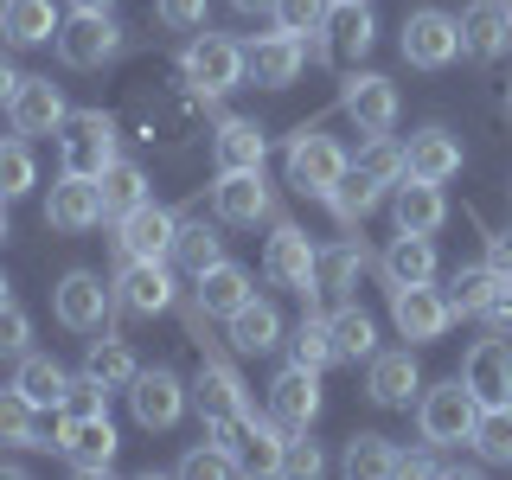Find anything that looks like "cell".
Here are the masks:
<instances>
[{
	"label": "cell",
	"mask_w": 512,
	"mask_h": 480,
	"mask_svg": "<svg viewBox=\"0 0 512 480\" xmlns=\"http://www.w3.org/2000/svg\"><path fill=\"white\" fill-rule=\"evenodd\" d=\"M212 205H218V218H224V224H256V218H269V186H263V167L218 173Z\"/></svg>",
	"instance_id": "ffe728a7"
},
{
	"label": "cell",
	"mask_w": 512,
	"mask_h": 480,
	"mask_svg": "<svg viewBox=\"0 0 512 480\" xmlns=\"http://www.w3.org/2000/svg\"><path fill=\"white\" fill-rule=\"evenodd\" d=\"M7 205H13V199H0V244H7Z\"/></svg>",
	"instance_id": "680465c9"
},
{
	"label": "cell",
	"mask_w": 512,
	"mask_h": 480,
	"mask_svg": "<svg viewBox=\"0 0 512 480\" xmlns=\"http://www.w3.org/2000/svg\"><path fill=\"white\" fill-rule=\"evenodd\" d=\"M173 263L192 269V276H205L212 263H224V237L212 224H180V237H173Z\"/></svg>",
	"instance_id": "ab89813d"
},
{
	"label": "cell",
	"mask_w": 512,
	"mask_h": 480,
	"mask_svg": "<svg viewBox=\"0 0 512 480\" xmlns=\"http://www.w3.org/2000/svg\"><path fill=\"white\" fill-rule=\"evenodd\" d=\"M20 84H26V77H20V64H13V58H0V103H13V96H20Z\"/></svg>",
	"instance_id": "db71d44e"
},
{
	"label": "cell",
	"mask_w": 512,
	"mask_h": 480,
	"mask_svg": "<svg viewBox=\"0 0 512 480\" xmlns=\"http://www.w3.org/2000/svg\"><path fill=\"white\" fill-rule=\"evenodd\" d=\"M327 461H320V448L314 442H301V436H288V448H282V474H295V480H314Z\"/></svg>",
	"instance_id": "816d5d0a"
},
{
	"label": "cell",
	"mask_w": 512,
	"mask_h": 480,
	"mask_svg": "<svg viewBox=\"0 0 512 480\" xmlns=\"http://www.w3.org/2000/svg\"><path fill=\"white\" fill-rule=\"evenodd\" d=\"M71 7H77V13H109L116 0H71Z\"/></svg>",
	"instance_id": "9f6ffc18"
},
{
	"label": "cell",
	"mask_w": 512,
	"mask_h": 480,
	"mask_svg": "<svg viewBox=\"0 0 512 480\" xmlns=\"http://www.w3.org/2000/svg\"><path fill=\"white\" fill-rule=\"evenodd\" d=\"M244 58H250V77L263 90H282V84H295L301 77V64H308V45L295 39V32H263L256 45H244Z\"/></svg>",
	"instance_id": "2e32d148"
},
{
	"label": "cell",
	"mask_w": 512,
	"mask_h": 480,
	"mask_svg": "<svg viewBox=\"0 0 512 480\" xmlns=\"http://www.w3.org/2000/svg\"><path fill=\"white\" fill-rule=\"evenodd\" d=\"M116 52H122V26L109 13H77V20L58 26V58L71 71H96V64H109Z\"/></svg>",
	"instance_id": "9c48e42d"
},
{
	"label": "cell",
	"mask_w": 512,
	"mask_h": 480,
	"mask_svg": "<svg viewBox=\"0 0 512 480\" xmlns=\"http://www.w3.org/2000/svg\"><path fill=\"white\" fill-rule=\"evenodd\" d=\"M487 320H493V327H512V276H506V288H500V301H493V308H487Z\"/></svg>",
	"instance_id": "11a10c76"
},
{
	"label": "cell",
	"mask_w": 512,
	"mask_h": 480,
	"mask_svg": "<svg viewBox=\"0 0 512 480\" xmlns=\"http://www.w3.org/2000/svg\"><path fill=\"white\" fill-rule=\"evenodd\" d=\"M52 308L71 333H103L109 314H116V288L103 276H90V269H71V276L52 288Z\"/></svg>",
	"instance_id": "52a82bcc"
},
{
	"label": "cell",
	"mask_w": 512,
	"mask_h": 480,
	"mask_svg": "<svg viewBox=\"0 0 512 480\" xmlns=\"http://www.w3.org/2000/svg\"><path fill=\"white\" fill-rule=\"evenodd\" d=\"M365 391H372V404L384 410H404L416 397V352H372V372H365Z\"/></svg>",
	"instance_id": "d4e9b609"
},
{
	"label": "cell",
	"mask_w": 512,
	"mask_h": 480,
	"mask_svg": "<svg viewBox=\"0 0 512 480\" xmlns=\"http://www.w3.org/2000/svg\"><path fill=\"white\" fill-rule=\"evenodd\" d=\"M186 90L199 96V103H212V96H231L237 84L250 77V58L237 39H224V32H192L186 45Z\"/></svg>",
	"instance_id": "6da1fadb"
},
{
	"label": "cell",
	"mask_w": 512,
	"mask_h": 480,
	"mask_svg": "<svg viewBox=\"0 0 512 480\" xmlns=\"http://www.w3.org/2000/svg\"><path fill=\"white\" fill-rule=\"evenodd\" d=\"M58 7L52 0H0V32H7V45H45L58 39Z\"/></svg>",
	"instance_id": "f1b7e54d"
},
{
	"label": "cell",
	"mask_w": 512,
	"mask_h": 480,
	"mask_svg": "<svg viewBox=\"0 0 512 480\" xmlns=\"http://www.w3.org/2000/svg\"><path fill=\"white\" fill-rule=\"evenodd\" d=\"M340 109L359 122V135H391V122H397V84H391V77H378V71H352L346 90H340Z\"/></svg>",
	"instance_id": "30bf717a"
},
{
	"label": "cell",
	"mask_w": 512,
	"mask_h": 480,
	"mask_svg": "<svg viewBox=\"0 0 512 480\" xmlns=\"http://www.w3.org/2000/svg\"><path fill=\"white\" fill-rule=\"evenodd\" d=\"M84 372L103 384V391H128L141 365H135V352H128L122 340H96V346H90V359H84Z\"/></svg>",
	"instance_id": "f35d334b"
},
{
	"label": "cell",
	"mask_w": 512,
	"mask_h": 480,
	"mask_svg": "<svg viewBox=\"0 0 512 480\" xmlns=\"http://www.w3.org/2000/svg\"><path fill=\"white\" fill-rule=\"evenodd\" d=\"M192 282H199V288H192L199 314H224V320H231V314H237V308H244V301L256 295V288H250V276H244L237 263H212L205 276H192Z\"/></svg>",
	"instance_id": "83f0119b"
},
{
	"label": "cell",
	"mask_w": 512,
	"mask_h": 480,
	"mask_svg": "<svg viewBox=\"0 0 512 480\" xmlns=\"http://www.w3.org/2000/svg\"><path fill=\"white\" fill-rule=\"evenodd\" d=\"M352 167H359L365 180H378V186H397V180H404V148H397L391 135H372V148L352 160Z\"/></svg>",
	"instance_id": "bcb514c9"
},
{
	"label": "cell",
	"mask_w": 512,
	"mask_h": 480,
	"mask_svg": "<svg viewBox=\"0 0 512 480\" xmlns=\"http://www.w3.org/2000/svg\"><path fill=\"white\" fill-rule=\"evenodd\" d=\"M468 442L487 468H512V404H480V423Z\"/></svg>",
	"instance_id": "8d00e7d4"
},
{
	"label": "cell",
	"mask_w": 512,
	"mask_h": 480,
	"mask_svg": "<svg viewBox=\"0 0 512 480\" xmlns=\"http://www.w3.org/2000/svg\"><path fill=\"white\" fill-rule=\"evenodd\" d=\"M263 154H269V135H263L256 122H244V116H224V122H218V135H212V160H218V173L263 167Z\"/></svg>",
	"instance_id": "484cf974"
},
{
	"label": "cell",
	"mask_w": 512,
	"mask_h": 480,
	"mask_svg": "<svg viewBox=\"0 0 512 480\" xmlns=\"http://www.w3.org/2000/svg\"><path fill=\"white\" fill-rule=\"evenodd\" d=\"M26 346H32V320H26V308L0 301V352H26Z\"/></svg>",
	"instance_id": "f907efd6"
},
{
	"label": "cell",
	"mask_w": 512,
	"mask_h": 480,
	"mask_svg": "<svg viewBox=\"0 0 512 480\" xmlns=\"http://www.w3.org/2000/svg\"><path fill=\"white\" fill-rule=\"evenodd\" d=\"M116 301L128 314H167L173 308V276L167 263H122V282H116Z\"/></svg>",
	"instance_id": "7402d4cb"
},
{
	"label": "cell",
	"mask_w": 512,
	"mask_h": 480,
	"mask_svg": "<svg viewBox=\"0 0 512 480\" xmlns=\"http://www.w3.org/2000/svg\"><path fill=\"white\" fill-rule=\"evenodd\" d=\"M487 263L500 269V276H512V224H506V231H493V237H487Z\"/></svg>",
	"instance_id": "f5cc1de1"
},
{
	"label": "cell",
	"mask_w": 512,
	"mask_h": 480,
	"mask_svg": "<svg viewBox=\"0 0 512 480\" xmlns=\"http://www.w3.org/2000/svg\"><path fill=\"white\" fill-rule=\"evenodd\" d=\"M512 45V7L500 0H474L468 13H461V52L468 58H500Z\"/></svg>",
	"instance_id": "603a6c76"
},
{
	"label": "cell",
	"mask_w": 512,
	"mask_h": 480,
	"mask_svg": "<svg viewBox=\"0 0 512 480\" xmlns=\"http://www.w3.org/2000/svg\"><path fill=\"white\" fill-rule=\"evenodd\" d=\"M359 269H365V244H352V237L327 244V250H320V263H314V288H308V301H314V295H346Z\"/></svg>",
	"instance_id": "836d02e7"
},
{
	"label": "cell",
	"mask_w": 512,
	"mask_h": 480,
	"mask_svg": "<svg viewBox=\"0 0 512 480\" xmlns=\"http://www.w3.org/2000/svg\"><path fill=\"white\" fill-rule=\"evenodd\" d=\"M173 237H180V218H173L167 205H154V199H141L128 218H116L122 263H167V256H173Z\"/></svg>",
	"instance_id": "5b68a950"
},
{
	"label": "cell",
	"mask_w": 512,
	"mask_h": 480,
	"mask_svg": "<svg viewBox=\"0 0 512 480\" xmlns=\"http://www.w3.org/2000/svg\"><path fill=\"white\" fill-rule=\"evenodd\" d=\"M237 13H263V7H276V0H231Z\"/></svg>",
	"instance_id": "6f0895ef"
},
{
	"label": "cell",
	"mask_w": 512,
	"mask_h": 480,
	"mask_svg": "<svg viewBox=\"0 0 512 480\" xmlns=\"http://www.w3.org/2000/svg\"><path fill=\"white\" fill-rule=\"evenodd\" d=\"M269 416H276L288 436H308V423L320 416V372H308V365H288V372L269 384Z\"/></svg>",
	"instance_id": "4fadbf2b"
},
{
	"label": "cell",
	"mask_w": 512,
	"mask_h": 480,
	"mask_svg": "<svg viewBox=\"0 0 512 480\" xmlns=\"http://www.w3.org/2000/svg\"><path fill=\"white\" fill-rule=\"evenodd\" d=\"M128 410H135L141 429H173L186 410V384L167 372V365H154V372H135V384H128Z\"/></svg>",
	"instance_id": "8fae6325"
},
{
	"label": "cell",
	"mask_w": 512,
	"mask_h": 480,
	"mask_svg": "<svg viewBox=\"0 0 512 480\" xmlns=\"http://www.w3.org/2000/svg\"><path fill=\"white\" fill-rule=\"evenodd\" d=\"M391 320H397L404 340L423 346V340H442V333L455 327V301L429 282H410V288H391Z\"/></svg>",
	"instance_id": "ba28073f"
},
{
	"label": "cell",
	"mask_w": 512,
	"mask_h": 480,
	"mask_svg": "<svg viewBox=\"0 0 512 480\" xmlns=\"http://www.w3.org/2000/svg\"><path fill=\"white\" fill-rule=\"evenodd\" d=\"M180 474L186 480H231V474H244V461H237L224 442H205V448H186Z\"/></svg>",
	"instance_id": "f6af8a7d"
},
{
	"label": "cell",
	"mask_w": 512,
	"mask_h": 480,
	"mask_svg": "<svg viewBox=\"0 0 512 480\" xmlns=\"http://www.w3.org/2000/svg\"><path fill=\"white\" fill-rule=\"evenodd\" d=\"M154 13H160V26H173V32L205 26V0H154Z\"/></svg>",
	"instance_id": "681fc988"
},
{
	"label": "cell",
	"mask_w": 512,
	"mask_h": 480,
	"mask_svg": "<svg viewBox=\"0 0 512 480\" xmlns=\"http://www.w3.org/2000/svg\"><path fill=\"white\" fill-rule=\"evenodd\" d=\"M391 212H397V231H423L436 237L442 218H448V199L436 180H416V173H404V180L391 186Z\"/></svg>",
	"instance_id": "d6986e66"
},
{
	"label": "cell",
	"mask_w": 512,
	"mask_h": 480,
	"mask_svg": "<svg viewBox=\"0 0 512 480\" xmlns=\"http://www.w3.org/2000/svg\"><path fill=\"white\" fill-rule=\"evenodd\" d=\"M58 154H64V173H103L116 160V122L103 109H71L58 128Z\"/></svg>",
	"instance_id": "277c9868"
},
{
	"label": "cell",
	"mask_w": 512,
	"mask_h": 480,
	"mask_svg": "<svg viewBox=\"0 0 512 480\" xmlns=\"http://www.w3.org/2000/svg\"><path fill=\"white\" fill-rule=\"evenodd\" d=\"M327 333H333V359H346V365H372V352H378V327H372V314L365 308H333L327 314Z\"/></svg>",
	"instance_id": "1f68e13d"
},
{
	"label": "cell",
	"mask_w": 512,
	"mask_h": 480,
	"mask_svg": "<svg viewBox=\"0 0 512 480\" xmlns=\"http://www.w3.org/2000/svg\"><path fill=\"white\" fill-rule=\"evenodd\" d=\"M327 39H320V58L327 64H346V58H365L372 52V39H378V20H372V7L365 0H333V13H327Z\"/></svg>",
	"instance_id": "7c38bea8"
},
{
	"label": "cell",
	"mask_w": 512,
	"mask_h": 480,
	"mask_svg": "<svg viewBox=\"0 0 512 480\" xmlns=\"http://www.w3.org/2000/svg\"><path fill=\"white\" fill-rule=\"evenodd\" d=\"M500 288H506V276L493 263H468L448 282V301H455V314H487L493 301H500Z\"/></svg>",
	"instance_id": "d590c367"
},
{
	"label": "cell",
	"mask_w": 512,
	"mask_h": 480,
	"mask_svg": "<svg viewBox=\"0 0 512 480\" xmlns=\"http://www.w3.org/2000/svg\"><path fill=\"white\" fill-rule=\"evenodd\" d=\"M64 461H71L77 474H103L109 461H116V423H109V416H84V423H71V436H64Z\"/></svg>",
	"instance_id": "4316f807"
},
{
	"label": "cell",
	"mask_w": 512,
	"mask_h": 480,
	"mask_svg": "<svg viewBox=\"0 0 512 480\" xmlns=\"http://www.w3.org/2000/svg\"><path fill=\"white\" fill-rule=\"evenodd\" d=\"M103 397H109V391H103V384H96V378L84 372V378H71V391H64V404H58V410L71 416V423H84V416H109Z\"/></svg>",
	"instance_id": "c3c4849f"
},
{
	"label": "cell",
	"mask_w": 512,
	"mask_h": 480,
	"mask_svg": "<svg viewBox=\"0 0 512 480\" xmlns=\"http://www.w3.org/2000/svg\"><path fill=\"white\" fill-rule=\"evenodd\" d=\"M0 301H13V282L7 276H0Z\"/></svg>",
	"instance_id": "91938a15"
},
{
	"label": "cell",
	"mask_w": 512,
	"mask_h": 480,
	"mask_svg": "<svg viewBox=\"0 0 512 480\" xmlns=\"http://www.w3.org/2000/svg\"><path fill=\"white\" fill-rule=\"evenodd\" d=\"M96 186H103V218H128L141 199H148V173H141L135 160H122V154L96 173Z\"/></svg>",
	"instance_id": "d6a6232c"
},
{
	"label": "cell",
	"mask_w": 512,
	"mask_h": 480,
	"mask_svg": "<svg viewBox=\"0 0 512 480\" xmlns=\"http://www.w3.org/2000/svg\"><path fill=\"white\" fill-rule=\"evenodd\" d=\"M314 263H320V250L308 244V231H295V224H282V231L269 237V250H263L269 282L295 288V295H308V288H314Z\"/></svg>",
	"instance_id": "9a60e30c"
},
{
	"label": "cell",
	"mask_w": 512,
	"mask_h": 480,
	"mask_svg": "<svg viewBox=\"0 0 512 480\" xmlns=\"http://www.w3.org/2000/svg\"><path fill=\"white\" fill-rule=\"evenodd\" d=\"M13 384H20V391H26V397H32L39 410L64 404V391H71V378H64V365H58V359H45V352H26V359H20V378H13Z\"/></svg>",
	"instance_id": "74e56055"
},
{
	"label": "cell",
	"mask_w": 512,
	"mask_h": 480,
	"mask_svg": "<svg viewBox=\"0 0 512 480\" xmlns=\"http://www.w3.org/2000/svg\"><path fill=\"white\" fill-rule=\"evenodd\" d=\"M346 148L333 135H320V128H301L295 141H288V186L295 192H314V199H333V186L346 180Z\"/></svg>",
	"instance_id": "3957f363"
},
{
	"label": "cell",
	"mask_w": 512,
	"mask_h": 480,
	"mask_svg": "<svg viewBox=\"0 0 512 480\" xmlns=\"http://www.w3.org/2000/svg\"><path fill=\"white\" fill-rule=\"evenodd\" d=\"M378 199H384V186H378V180H365L359 167H346V180L333 186V199H327V205H333V212H340V224H359V218L372 212Z\"/></svg>",
	"instance_id": "b9f144b4"
},
{
	"label": "cell",
	"mask_w": 512,
	"mask_h": 480,
	"mask_svg": "<svg viewBox=\"0 0 512 480\" xmlns=\"http://www.w3.org/2000/svg\"><path fill=\"white\" fill-rule=\"evenodd\" d=\"M192 404H199V416H250V391H244V378L231 372V365H218V359H205L199 365V378H192Z\"/></svg>",
	"instance_id": "44dd1931"
},
{
	"label": "cell",
	"mask_w": 512,
	"mask_h": 480,
	"mask_svg": "<svg viewBox=\"0 0 512 480\" xmlns=\"http://www.w3.org/2000/svg\"><path fill=\"white\" fill-rule=\"evenodd\" d=\"M288 352H295V365H308V372H327L333 365V333H327V320L308 314L295 327V340H288Z\"/></svg>",
	"instance_id": "ee69618b"
},
{
	"label": "cell",
	"mask_w": 512,
	"mask_h": 480,
	"mask_svg": "<svg viewBox=\"0 0 512 480\" xmlns=\"http://www.w3.org/2000/svg\"><path fill=\"white\" fill-rule=\"evenodd\" d=\"M340 468L352 480H384V474H397V448L384 442V436H359V442H346V461Z\"/></svg>",
	"instance_id": "60d3db41"
},
{
	"label": "cell",
	"mask_w": 512,
	"mask_h": 480,
	"mask_svg": "<svg viewBox=\"0 0 512 480\" xmlns=\"http://www.w3.org/2000/svg\"><path fill=\"white\" fill-rule=\"evenodd\" d=\"M461 384H468L480 404H512V346L506 340H474L468 365H461Z\"/></svg>",
	"instance_id": "e0dca14e"
},
{
	"label": "cell",
	"mask_w": 512,
	"mask_h": 480,
	"mask_svg": "<svg viewBox=\"0 0 512 480\" xmlns=\"http://www.w3.org/2000/svg\"><path fill=\"white\" fill-rule=\"evenodd\" d=\"M0 448H45V410L32 404L20 384L0 391Z\"/></svg>",
	"instance_id": "4dcf8cb0"
},
{
	"label": "cell",
	"mask_w": 512,
	"mask_h": 480,
	"mask_svg": "<svg viewBox=\"0 0 512 480\" xmlns=\"http://www.w3.org/2000/svg\"><path fill=\"white\" fill-rule=\"evenodd\" d=\"M474 423H480V397H474L461 378H448V384H436V391H423V404H416V429H423L429 448L468 442Z\"/></svg>",
	"instance_id": "7a4b0ae2"
},
{
	"label": "cell",
	"mask_w": 512,
	"mask_h": 480,
	"mask_svg": "<svg viewBox=\"0 0 512 480\" xmlns=\"http://www.w3.org/2000/svg\"><path fill=\"white\" fill-rule=\"evenodd\" d=\"M404 173H416V180H455L461 173V141L448 135V128H423V135H410L404 148Z\"/></svg>",
	"instance_id": "cb8c5ba5"
},
{
	"label": "cell",
	"mask_w": 512,
	"mask_h": 480,
	"mask_svg": "<svg viewBox=\"0 0 512 480\" xmlns=\"http://www.w3.org/2000/svg\"><path fill=\"white\" fill-rule=\"evenodd\" d=\"M397 52H404V64H416V71H442V64H455V52H461V20H448L442 7H416L404 20Z\"/></svg>",
	"instance_id": "8992f818"
},
{
	"label": "cell",
	"mask_w": 512,
	"mask_h": 480,
	"mask_svg": "<svg viewBox=\"0 0 512 480\" xmlns=\"http://www.w3.org/2000/svg\"><path fill=\"white\" fill-rule=\"evenodd\" d=\"M276 26L282 32H295V39H308V32H320L327 26V13H333V0H276Z\"/></svg>",
	"instance_id": "7dc6e473"
},
{
	"label": "cell",
	"mask_w": 512,
	"mask_h": 480,
	"mask_svg": "<svg viewBox=\"0 0 512 480\" xmlns=\"http://www.w3.org/2000/svg\"><path fill=\"white\" fill-rule=\"evenodd\" d=\"M45 224H58V231H90V224H103V186H96L90 173H64L52 186V199H45Z\"/></svg>",
	"instance_id": "ac0fdd59"
},
{
	"label": "cell",
	"mask_w": 512,
	"mask_h": 480,
	"mask_svg": "<svg viewBox=\"0 0 512 480\" xmlns=\"http://www.w3.org/2000/svg\"><path fill=\"white\" fill-rule=\"evenodd\" d=\"M384 282L410 288V282H436V244L423 231H397V244L384 250Z\"/></svg>",
	"instance_id": "f546056e"
},
{
	"label": "cell",
	"mask_w": 512,
	"mask_h": 480,
	"mask_svg": "<svg viewBox=\"0 0 512 480\" xmlns=\"http://www.w3.org/2000/svg\"><path fill=\"white\" fill-rule=\"evenodd\" d=\"M231 346L237 352H269V346H282V314L269 308V301H244V308L231 314Z\"/></svg>",
	"instance_id": "e575fe53"
},
{
	"label": "cell",
	"mask_w": 512,
	"mask_h": 480,
	"mask_svg": "<svg viewBox=\"0 0 512 480\" xmlns=\"http://www.w3.org/2000/svg\"><path fill=\"white\" fill-rule=\"evenodd\" d=\"M7 116H13V135L32 141V135H58L71 109H64V90L52 84V77H26L20 96L7 103Z\"/></svg>",
	"instance_id": "5bb4252c"
},
{
	"label": "cell",
	"mask_w": 512,
	"mask_h": 480,
	"mask_svg": "<svg viewBox=\"0 0 512 480\" xmlns=\"http://www.w3.org/2000/svg\"><path fill=\"white\" fill-rule=\"evenodd\" d=\"M32 186H39V167H32L26 135L20 141H0V199H26Z\"/></svg>",
	"instance_id": "7bdbcfd3"
}]
</instances>
